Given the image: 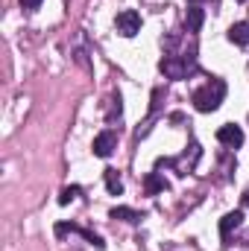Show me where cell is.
<instances>
[{"instance_id":"3957f363","label":"cell","mask_w":249,"mask_h":251,"mask_svg":"<svg viewBox=\"0 0 249 251\" xmlns=\"http://www.w3.org/2000/svg\"><path fill=\"white\" fill-rule=\"evenodd\" d=\"M199 158H202L199 143H190V149H185V152H182V155H176V158H158V161H156V170L167 167V170H173V173H179V176H187V173H193V170H196Z\"/></svg>"},{"instance_id":"30bf717a","label":"cell","mask_w":249,"mask_h":251,"mask_svg":"<svg viewBox=\"0 0 249 251\" xmlns=\"http://www.w3.org/2000/svg\"><path fill=\"white\" fill-rule=\"evenodd\" d=\"M229 41L238 47H249V24H232L229 26Z\"/></svg>"},{"instance_id":"7c38bea8","label":"cell","mask_w":249,"mask_h":251,"mask_svg":"<svg viewBox=\"0 0 249 251\" xmlns=\"http://www.w3.org/2000/svg\"><path fill=\"white\" fill-rule=\"evenodd\" d=\"M103 176H106V187H109L112 196H121V193H124V178H121V173H118V170H112V167H109Z\"/></svg>"},{"instance_id":"52a82bcc","label":"cell","mask_w":249,"mask_h":251,"mask_svg":"<svg viewBox=\"0 0 249 251\" xmlns=\"http://www.w3.org/2000/svg\"><path fill=\"white\" fill-rule=\"evenodd\" d=\"M67 234H79V237H85L94 249H106V243H103L94 231H85V228H79V225H73V222H59V225H56V237H67Z\"/></svg>"},{"instance_id":"ba28073f","label":"cell","mask_w":249,"mask_h":251,"mask_svg":"<svg viewBox=\"0 0 249 251\" xmlns=\"http://www.w3.org/2000/svg\"><path fill=\"white\" fill-rule=\"evenodd\" d=\"M241 222H244V210H232V213H226V216L220 219V237H223V246H229L232 231L241 228Z\"/></svg>"},{"instance_id":"6da1fadb","label":"cell","mask_w":249,"mask_h":251,"mask_svg":"<svg viewBox=\"0 0 249 251\" xmlns=\"http://www.w3.org/2000/svg\"><path fill=\"white\" fill-rule=\"evenodd\" d=\"M223 100H226V82L223 79H208L202 88L193 91V108L202 111V114L217 111Z\"/></svg>"},{"instance_id":"ffe728a7","label":"cell","mask_w":249,"mask_h":251,"mask_svg":"<svg viewBox=\"0 0 249 251\" xmlns=\"http://www.w3.org/2000/svg\"><path fill=\"white\" fill-rule=\"evenodd\" d=\"M241 3H244V0H241Z\"/></svg>"},{"instance_id":"5bb4252c","label":"cell","mask_w":249,"mask_h":251,"mask_svg":"<svg viewBox=\"0 0 249 251\" xmlns=\"http://www.w3.org/2000/svg\"><path fill=\"white\" fill-rule=\"evenodd\" d=\"M121 111H124V105H121V94H112L109 97V123H115V120H121Z\"/></svg>"},{"instance_id":"277c9868","label":"cell","mask_w":249,"mask_h":251,"mask_svg":"<svg viewBox=\"0 0 249 251\" xmlns=\"http://www.w3.org/2000/svg\"><path fill=\"white\" fill-rule=\"evenodd\" d=\"M115 29H118L124 38L138 35V29H141V15H138L135 9H124V12H118V18H115Z\"/></svg>"},{"instance_id":"ac0fdd59","label":"cell","mask_w":249,"mask_h":251,"mask_svg":"<svg viewBox=\"0 0 249 251\" xmlns=\"http://www.w3.org/2000/svg\"><path fill=\"white\" fill-rule=\"evenodd\" d=\"M244 204H247V207H249V190H247V193H244Z\"/></svg>"},{"instance_id":"d6986e66","label":"cell","mask_w":249,"mask_h":251,"mask_svg":"<svg viewBox=\"0 0 249 251\" xmlns=\"http://www.w3.org/2000/svg\"><path fill=\"white\" fill-rule=\"evenodd\" d=\"M190 3H193V6H196V3H199V0H190ZM208 3H217V0H208Z\"/></svg>"},{"instance_id":"7a4b0ae2","label":"cell","mask_w":249,"mask_h":251,"mask_svg":"<svg viewBox=\"0 0 249 251\" xmlns=\"http://www.w3.org/2000/svg\"><path fill=\"white\" fill-rule=\"evenodd\" d=\"M158 67H161V73L167 76V79H187V76H193L199 67H196V56H179V53H167L161 62H158Z\"/></svg>"},{"instance_id":"5b68a950","label":"cell","mask_w":249,"mask_h":251,"mask_svg":"<svg viewBox=\"0 0 249 251\" xmlns=\"http://www.w3.org/2000/svg\"><path fill=\"white\" fill-rule=\"evenodd\" d=\"M91 149H94V155H97V158H109V155L118 149V134H115V128H106V131H100V134L94 137Z\"/></svg>"},{"instance_id":"e0dca14e","label":"cell","mask_w":249,"mask_h":251,"mask_svg":"<svg viewBox=\"0 0 249 251\" xmlns=\"http://www.w3.org/2000/svg\"><path fill=\"white\" fill-rule=\"evenodd\" d=\"M241 243H247V246H249V231H244V237H241Z\"/></svg>"},{"instance_id":"4fadbf2b","label":"cell","mask_w":249,"mask_h":251,"mask_svg":"<svg viewBox=\"0 0 249 251\" xmlns=\"http://www.w3.org/2000/svg\"><path fill=\"white\" fill-rule=\"evenodd\" d=\"M109 216H112V219H121V222H141V219H144V216H141L138 210H132V207H112Z\"/></svg>"},{"instance_id":"8fae6325","label":"cell","mask_w":249,"mask_h":251,"mask_svg":"<svg viewBox=\"0 0 249 251\" xmlns=\"http://www.w3.org/2000/svg\"><path fill=\"white\" fill-rule=\"evenodd\" d=\"M144 190H147V196L164 193V190H167V181L158 176V170H156V173H147V178H144Z\"/></svg>"},{"instance_id":"8992f818","label":"cell","mask_w":249,"mask_h":251,"mask_svg":"<svg viewBox=\"0 0 249 251\" xmlns=\"http://www.w3.org/2000/svg\"><path fill=\"white\" fill-rule=\"evenodd\" d=\"M217 140L226 146V149H238V146H244V128L235 123H226L217 128Z\"/></svg>"},{"instance_id":"9a60e30c","label":"cell","mask_w":249,"mask_h":251,"mask_svg":"<svg viewBox=\"0 0 249 251\" xmlns=\"http://www.w3.org/2000/svg\"><path fill=\"white\" fill-rule=\"evenodd\" d=\"M76 196H82V187H76V184H73V187H64L62 193H59V204H70Z\"/></svg>"},{"instance_id":"9c48e42d","label":"cell","mask_w":249,"mask_h":251,"mask_svg":"<svg viewBox=\"0 0 249 251\" xmlns=\"http://www.w3.org/2000/svg\"><path fill=\"white\" fill-rule=\"evenodd\" d=\"M202 21H205V9H199V6H190V9H187V15H185L187 32H190V35H193V32H199V29H202Z\"/></svg>"},{"instance_id":"2e32d148","label":"cell","mask_w":249,"mask_h":251,"mask_svg":"<svg viewBox=\"0 0 249 251\" xmlns=\"http://www.w3.org/2000/svg\"><path fill=\"white\" fill-rule=\"evenodd\" d=\"M41 6V0H21V9H27V12H35Z\"/></svg>"}]
</instances>
